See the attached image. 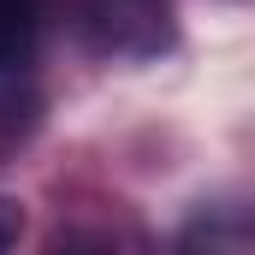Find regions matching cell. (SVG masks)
I'll return each mask as SVG.
<instances>
[{
    "label": "cell",
    "mask_w": 255,
    "mask_h": 255,
    "mask_svg": "<svg viewBox=\"0 0 255 255\" xmlns=\"http://www.w3.org/2000/svg\"><path fill=\"white\" fill-rule=\"evenodd\" d=\"M250 232H255L250 208H226V202L196 208V220L184 226V255H232Z\"/></svg>",
    "instance_id": "cell-1"
},
{
    "label": "cell",
    "mask_w": 255,
    "mask_h": 255,
    "mask_svg": "<svg viewBox=\"0 0 255 255\" xmlns=\"http://www.w3.org/2000/svg\"><path fill=\"white\" fill-rule=\"evenodd\" d=\"M42 36V0H0V77H24Z\"/></svg>",
    "instance_id": "cell-2"
},
{
    "label": "cell",
    "mask_w": 255,
    "mask_h": 255,
    "mask_svg": "<svg viewBox=\"0 0 255 255\" xmlns=\"http://www.w3.org/2000/svg\"><path fill=\"white\" fill-rule=\"evenodd\" d=\"M48 255H119V250H113V238H107V232L77 226V232H60V238L48 244Z\"/></svg>",
    "instance_id": "cell-3"
},
{
    "label": "cell",
    "mask_w": 255,
    "mask_h": 255,
    "mask_svg": "<svg viewBox=\"0 0 255 255\" xmlns=\"http://www.w3.org/2000/svg\"><path fill=\"white\" fill-rule=\"evenodd\" d=\"M18 232H24V208H18L12 196H0V255L18 250Z\"/></svg>",
    "instance_id": "cell-4"
}]
</instances>
